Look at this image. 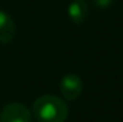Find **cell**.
Listing matches in <instances>:
<instances>
[{
	"label": "cell",
	"instance_id": "cell-1",
	"mask_svg": "<svg viewBox=\"0 0 123 122\" xmlns=\"http://www.w3.org/2000/svg\"><path fill=\"white\" fill-rule=\"evenodd\" d=\"M37 122H66L69 106L62 98L55 95H42L33 102V114Z\"/></svg>",
	"mask_w": 123,
	"mask_h": 122
},
{
	"label": "cell",
	"instance_id": "cell-2",
	"mask_svg": "<svg viewBox=\"0 0 123 122\" xmlns=\"http://www.w3.org/2000/svg\"><path fill=\"white\" fill-rule=\"evenodd\" d=\"M0 122H33V115L26 105L10 102L1 109Z\"/></svg>",
	"mask_w": 123,
	"mask_h": 122
},
{
	"label": "cell",
	"instance_id": "cell-3",
	"mask_svg": "<svg viewBox=\"0 0 123 122\" xmlns=\"http://www.w3.org/2000/svg\"><path fill=\"white\" fill-rule=\"evenodd\" d=\"M60 92L66 101L77 99L83 92V81L76 73H67L60 81Z\"/></svg>",
	"mask_w": 123,
	"mask_h": 122
},
{
	"label": "cell",
	"instance_id": "cell-4",
	"mask_svg": "<svg viewBox=\"0 0 123 122\" xmlns=\"http://www.w3.org/2000/svg\"><path fill=\"white\" fill-rule=\"evenodd\" d=\"M16 36V23L12 16L0 10V43H10Z\"/></svg>",
	"mask_w": 123,
	"mask_h": 122
},
{
	"label": "cell",
	"instance_id": "cell-5",
	"mask_svg": "<svg viewBox=\"0 0 123 122\" xmlns=\"http://www.w3.org/2000/svg\"><path fill=\"white\" fill-rule=\"evenodd\" d=\"M67 14L74 25H82L89 16V6L85 0H73L67 7Z\"/></svg>",
	"mask_w": 123,
	"mask_h": 122
},
{
	"label": "cell",
	"instance_id": "cell-6",
	"mask_svg": "<svg viewBox=\"0 0 123 122\" xmlns=\"http://www.w3.org/2000/svg\"><path fill=\"white\" fill-rule=\"evenodd\" d=\"M94 1V6L100 7V9H105V7H109L115 0H93Z\"/></svg>",
	"mask_w": 123,
	"mask_h": 122
}]
</instances>
